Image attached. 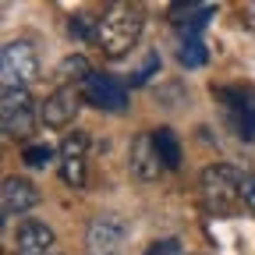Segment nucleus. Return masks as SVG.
<instances>
[{
    "label": "nucleus",
    "instance_id": "nucleus-3",
    "mask_svg": "<svg viewBox=\"0 0 255 255\" xmlns=\"http://www.w3.org/2000/svg\"><path fill=\"white\" fill-rule=\"evenodd\" d=\"M36 103H32L28 89H4V100H0V128L4 135L14 142H25L36 131Z\"/></svg>",
    "mask_w": 255,
    "mask_h": 255
},
{
    "label": "nucleus",
    "instance_id": "nucleus-23",
    "mask_svg": "<svg viewBox=\"0 0 255 255\" xmlns=\"http://www.w3.org/2000/svg\"><path fill=\"white\" fill-rule=\"evenodd\" d=\"M181 255H184V252H181Z\"/></svg>",
    "mask_w": 255,
    "mask_h": 255
},
{
    "label": "nucleus",
    "instance_id": "nucleus-18",
    "mask_svg": "<svg viewBox=\"0 0 255 255\" xmlns=\"http://www.w3.org/2000/svg\"><path fill=\"white\" fill-rule=\"evenodd\" d=\"M68 36L71 39H82V43H96V21L89 18V14H75L71 21H68Z\"/></svg>",
    "mask_w": 255,
    "mask_h": 255
},
{
    "label": "nucleus",
    "instance_id": "nucleus-19",
    "mask_svg": "<svg viewBox=\"0 0 255 255\" xmlns=\"http://www.w3.org/2000/svg\"><path fill=\"white\" fill-rule=\"evenodd\" d=\"M53 159V149L46 142H36V145H25V163L28 167H46Z\"/></svg>",
    "mask_w": 255,
    "mask_h": 255
},
{
    "label": "nucleus",
    "instance_id": "nucleus-6",
    "mask_svg": "<svg viewBox=\"0 0 255 255\" xmlns=\"http://www.w3.org/2000/svg\"><path fill=\"white\" fill-rule=\"evenodd\" d=\"M82 100L96 110H110V114H121L128 107V89L110 78V75H92L82 82Z\"/></svg>",
    "mask_w": 255,
    "mask_h": 255
},
{
    "label": "nucleus",
    "instance_id": "nucleus-15",
    "mask_svg": "<svg viewBox=\"0 0 255 255\" xmlns=\"http://www.w3.org/2000/svg\"><path fill=\"white\" fill-rule=\"evenodd\" d=\"M92 75H96V71L89 68L85 57H68V60L60 64V71H57V78H60L64 85H68L71 78H82V82H85V78H92Z\"/></svg>",
    "mask_w": 255,
    "mask_h": 255
},
{
    "label": "nucleus",
    "instance_id": "nucleus-17",
    "mask_svg": "<svg viewBox=\"0 0 255 255\" xmlns=\"http://www.w3.org/2000/svg\"><path fill=\"white\" fill-rule=\"evenodd\" d=\"M60 177L68 188H85V159H60Z\"/></svg>",
    "mask_w": 255,
    "mask_h": 255
},
{
    "label": "nucleus",
    "instance_id": "nucleus-9",
    "mask_svg": "<svg viewBox=\"0 0 255 255\" xmlns=\"http://www.w3.org/2000/svg\"><path fill=\"white\" fill-rule=\"evenodd\" d=\"M14 245H18V255H53L57 252V238L43 220H21L14 231Z\"/></svg>",
    "mask_w": 255,
    "mask_h": 255
},
{
    "label": "nucleus",
    "instance_id": "nucleus-4",
    "mask_svg": "<svg viewBox=\"0 0 255 255\" xmlns=\"http://www.w3.org/2000/svg\"><path fill=\"white\" fill-rule=\"evenodd\" d=\"M36 78H39V57L32 50V43L25 39L7 43L4 53H0V82H4V89H28Z\"/></svg>",
    "mask_w": 255,
    "mask_h": 255
},
{
    "label": "nucleus",
    "instance_id": "nucleus-7",
    "mask_svg": "<svg viewBox=\"0 0 255 255\" xmlns=\"http://www.w3.org/2000/svg\"><path fill=\"white\" fill-rule=\"evenodd\" d=\"M124 238H128V223L121 216H110V213L107 216H96L89 223V234H85L92 255H114V248H121Z\"/></svg>",
    "mask_w": 255,
    "mask_h": 255
},
{
    "label": "nucleus",
    "instance_id": "nucleus-8",
    "mask_svg": "<svg viewBox=\"0 0 255 255\" xmlns=\"http://www.w3.org/2000/svg\"><path fill=\"white\" fill-rule=\"evenodd\" d=\"M220 100L227 103L231 124L241 142H255V96L252 92H231V89H220Z\"/></svg>",
    "mask_w": 255,
    "mask_h": 255
},
{
    "label": "nucleus",
    "instance_id": "nucleus-2",
    "mask_svg": "<svg viewBox=\"0 0 255 255\" xmlns=\"http://www.w3.org/2000/svg\"><path fill=\"white\" fill-rule=\"evenodd\" d=\"M241 181L245 174L231 163H213L202 170V181H199V191H202V202L209 213H220V216H227L238 209L241 202Z\"/></svg>",
    "mask_w": 255,
    "mask_h": 255
},
{
    "label": "nucleus",
    "instance_id": "nucleus-16",
    "mask_svg": "<svg viewBox=\"0 0 255 255\" xmlns=\"http://www.w3.org/2000/svg\"><path fill=\"white\" fill-rule=\"evenodd\" d=\"M85 152H89V135L85 131H71L60 142V159H85Z\"/></svg>",
    "mask_w": 255,
    "mask_h": 255
},
{
    "label": "nucleus",
    "instance_id": "nucleus-13",
    "mask_svg": "<svg viewBox=\"0 0 255 255\" xmlns=\"http://www.w3.org/2000/svg\"><path fill=\"white\" fill-rule=\"evenodd\" d=\"M152 138H156V152H159V159H163V167L177 170L181 167V142H177V135L170 131V128H159V131H152Z\"/></svg>",
    "mask_w": 255,
    "mask_h": 255
},
{
    "label": "nucleus",
    "instance_id": "nucleus-10",
    "mask_svg": "<svg viewBox=\"0 0 255 255\" xmlns=\"http://www.w3.org/2000/svg\"><path fill=\"white\" fill-rule=\"evenodd\" d=\"M39 202V191L28 177H7L4 181V191H0V209H4L7 220L14 216H25L32 206Z\"/></svg>",
    "mask_w": 255,
    "mask_h": 255
},
{
    "label": "nucleus",
    "instance_id": "nucleus-12",
    "mask_svg": "<svg viewBox=\"0 0 255 255\" xmlns=\"http://www.w3.org/2000/svg\"><path fill=\"white\" fill-rule=\"evenodd\" d=\"M213 14H216V7H213V4H177V7L170 11V18H174V25H177L181 36L202 32V25H206Z\"/></svg>",
    "mask_w": 255,
    "mask_h": 255
},
{
    "label": "nucleus",
    "instance_id": "nucleus-5",
    "mask_svg": "<svg viewBox=\"0 0 255 255\" xmlns=\"http://www.w3.org/2000/svg\"><path fill=\"white\" fill-rule=\"evenodd\" d=\"M82 89H75V85H60V89H53L46 100H43V107H39V121H43V128H68L75 117H78V110H82Z\"/></svg>",
    "mask_w": 255,
    "mask_h": 255
},
{
    "label": "nucleus",
    "instance_id": "nucleus-14",
    "mask_svg": "<svg viewBox=\"0 0 255 255\" xmlns=\"http://www.w3.org/2000/svg\"><path fill=\"white\" fill-rule=\"evenodd\" d=\"M177 60L184 64V68H202V64L209 60V50H206V43H202V36H199V32H191V36H181Z\"/></svg>",
    "mask_w": 255,
    "mask_h": 255
},
{
    "label": "nucleus",
    "instance_id": "nucleus-22",
    "mask_svg": "<svg viewBox=\"0 0 255 255\" xmlns=\"http://www.w3.org/2000/svg\"><path fill=\"white\" fill-rule=\"evenodd\" d=\"M145 255H181V245H177L174 238H167V241H156Z\"/></svg>",
    "mask_w": 255,
    "mask_h": 255
},
{
    "label": "nucleus",
    "instance_id": "nucleus-21",
    "mask_svg": "<svg viewBox=\"0 0 255 255\" xmlns=\"http://www.w3.org/2000/svg\"><path fill=\"white\" fill-rule=\"evenodd\" d=\"M241 202L255 216V174H245V181H241Z\"/></svg>",
    "mask_w": 255,
    "mask_h": 255
},
{
    "label": "nucleus",
    "instance_id": "nucleus-1",
    "mask_svg": "<svg viewBox=\"0 0 255 255\" xmlns=\"http://www.w3.org/2000/svg\"><path fill=\"white\" fill-rule=\"evenodd\" d=\"M142 28H145V14L138 4H110L96 18V46L107 57H124L142 39Z\"/></svg>",
    "mask_w": 255,
    "mask_h": 255
},
{
    "label": "nucleus",
    "instance_id": "nucleus-20",
    "mask_svg": "<svg viewBox=\"0 0 255 255\" xmlns=\"http://www.w3.org/2000/svg\"><path fill=\"white\" fill-rule=\"evenodd\" d=\"M152 71H159V57H156V53H149V57H145V64H142V68H138L131 78H128V82H131V85H145Z\"/></svg>",
    "mask_w": 255,
    "mask_h": 255
},
{
    "label": "nucleus",
    "instance_id": "nucleus-11",
    "mask_svg": "<svg viewBox=\"0 0 255 255\" xmlns=\"http://www.w3.org/2000/svg\"><path fill=\"white\" fill-rule=\"evenodd\" d=\"M128 159H131V174H135L138 181H156L159 174L167 170L163 159H159V152H156L152 131H145V135H138V138L131 142V152H128Z\"/></svg>",
    "mask_w": 255,
    "mask_h": 255
}]
</instances>
